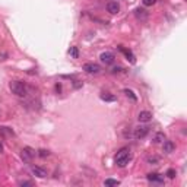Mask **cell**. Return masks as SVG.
Here are the masks:
<instances>
[{
  "instance_id": "cell-1",
  "label": "cell",
  "mask_w": 187,
  "mask_h": 187,
  "mask_svg": "<svg viewBox=\"0 0 187 187\" xmlns=\"http://www.w3.org/2000/svg\"><path fill=\"white\" fill-rule=\"evenodd\" d=\"M130 158H132L130 151H129L127 148H123L120 152H117V155H115V165H119V167L123 168V167H126L129 164Z\"/></svg>"
},
{
  "instance_id": "cell-2",
  "label": "cell",
  "mask_w": 187,
  "mask_h": 187,
  "mask_svg": "<svg viewBox=\"0 0 187 187\" xmlns=\"http://www.w3.org/2000/svg\"><path fill=\"white\" fill-rule=\"evenodd\" d=\"M9 88H10V91H12L15 95H18V97H25L26 94H28V86H26L24 82H21V81L10 82Z\"/></svg>"
},
{
  "instance_id": "cell-3",
  "label": "cell",
  "mask_w": 187,
  "mask_h": 187,
  "mask_svg": "<svg viewBox=\"0 0 187 187\" xmlns=\"http://www.w3.org/2000/svg\"><path fill=\"white\" fill-rule=\"evenodd\" d=\"M149 130H151L149 126H139V127L133 129V137H135V139H143L149 133Z\"/></svg>"
},
{
  "instance_id": "cell-4",
  "label": "cell",
  "mask_w": 187,
  "mask_h": 187,
  "mask_svg": "<svg viewBox=\"0 0 187 187\" xmlns=\"http://www.w3.org/2000/svg\"><path fill=\"white\" fill-rule=\"evenodd\" d=\"M35 151L32 148H29V146H25V148L22 149V152H21V157H22V159L25 162H31L32 161V158L35 157Z\"/></svg>"
},
{
  "instance_id": "cell-5",
  "label": "cell",
  "mask_w": 187,
  "mask_h": 187,
  "mask_svg": "<svg viewBox=\"0 0 187 187\" xmlns=\"http://www.w3.org/2000/svg\"><path fill=\"white\" fill-rule=\"evenodd\" d=\"M83 70L89 75H98L101 72V66L97 63H85L83 64Z\"/></svg>"
},
{
  "instance_id": "cell-6",
  "label": "cell",
  "mask_w": 187,
  "mask_h": 187,
  "mask_svg": "<svg viewBox=\"0 0 187 187\" xmlns=\"http://www.w3.org/2000/svg\"><path fill=\"white\" fill-rule=\"evenodd\" d=\"M107 12L111 13V15H117L120 12V4L119 2H114V0H110L107 3Z\"/></svg>"
},
{
  "instance_id": "cell-7",
  "label": "cell",
  "mask_w": 187,
  "mask_h": 187,
  "mask_svg": "<svg viewBox=\"0 0 187 187\" xmlns=\"http://www.w3.org/2000/svg\"><path fill=\"white\" fill-rule=\"evenodd\" d=\"M99 59H101L102 63H105V64H113L114 63V54L113 53H110V51H105V53H102L101 56H99Z\"/></svg>"
},
{
  "instance_id": "cell-8",
  "label": "cell",
  "mask_w": 187,
  "mask_h": 187,
  "mask_svg": "<svg viewBox=\"0 0 187 187\" xmlns=\"http://www.w3.org/2000/svg\"><path fill=\"white\" fill-rule=\"evenodd\" d=\"M146 179H148L151 183H158V184L164 183V175L158 174V173H151V174L146 175Z\"/></svg>"
},
{
  "instance_id": "cell-9",
  "label": "cell",
  "mask_w": 187,
  "mask_h": 187,
  "mask_svg": "<svg viewBox=\"0 0 187 187\" xmlns=\"http://www.w3.org/2000/svg\"><path fill=\"white\" fill-rule=\"evenodd\" d=\"M137 120H139L140 123H149L152 120V114L149 111H140L139 115H137Z\"/></svg>"
},
{
  "instance_id": "cell-10",
  "label": "cell",
  "mask_w": 187,
  "mask_h": 187,
  "mask_svg": "<svg viewBox=\"0 0 187 187\" xmlns=\"http://www.w3.org/2000/svg\"><path fill=\"white\" fill-rule=\"evenodd\" d=\"M119 50L121 51V53H123V54L126 56V57H127V60L130 61V63H135V61H136V57H135V54H133V53H132L130 50H127V48H124L123 45H120V47H119Z\"/></svg>"
},
{
  "instance_id": "cell-11",
  "label": "cell",
  "mask_w": 187,
  "mask_h": 187,
  "mask_svg": "<svg viewBox=\"0 0 187 187\" xmlns=\"http://www.w3.org/2000/svg\"><path fill=\"white\" fill-rule=\"evenodd\" d=\"M31 171H32V174L40 177V179H45L47 177V171L44 170V168H41V167H32Z\"/></svg>"
},
{
  "instance_id": "cell-12",
  "label": "cell",
  "mask_w": 187,
  "mask_h": 187,
  "mask_svg": "<svg viewBox=\"0 0 187 187\" xmlns=\"http://www.w3.org/2000/svg\"><path fill=\"white\" fill-rule=\"evenodd\" d=\"M162 143H164V145H162V148H164V152H165V153H171L175 149V145L173 143L171 140H164Z\"/></svg>"
},
{
  "instance_id": "cell-13",
  "label": "cell",
  "mask_w": 187,
  "mask_h": 187,
  "mask_svg": "<svg viewBox=\"0 0 187 187\" xmlns=\"http://www.w3.org/2000/svg\"><path fill=\"white\" fill-rule=\"evenodd\" d=\"M135 15H136V18L140 19V21H146V19H148V12H146L145 9L137 8L136 10H135Z\"/></svg>"
},
{
  "instance_id": "cell-14",
  "label": "cell",
  "mask_w": 187,
  "mask_h": 187,
  "mask_svg": "<svg viewBox=\"0 0 187 187\" xmlns=\"http://www.w3.org/2000/svg\"><path fill=\"white\" fill-rule=\"evenodd\" d=\"M99 98H101L102 101H105V102H114L115 99H117V97L113 95V94H101Z\"/></svg>"
},
{
  "instance_id": "cell-15",
  "label": "cell",
  "mask_w": 187,
  "mask_h": 187,
  "mask_svg": "<svg viewBox=\"0 0 187 187\" xmlns=\"http://www.w3.org/2000/svg\"><path fill=\"white\" fill-rule=\"evenodd\" d=\"M165 140V135L162 132H158L155 133V136H153V143H162Z\"/></svg>"
},
{
  "instance_id": "cell-16",
  "label": "cell",
  "mask_w": 187,
  "mask_h": 187,
  "mask_svg": "<svg viewBox=\"0 0 187 187\" xmlns=\"http://www.w3.org/2000/svg\"><path fill=\"white\" fill-rule=\"evenodd\" d=\"M123 92L126 94V97H127V98H130V99H132L133 102H136V101H137V97H136V95H135V92H133L132 89H124Z\"/></svg>"
},
{
  "instance_id": "cell-17",
  "label": "cell",
  "mask_w": 187,
  "mask_h": 187,
  "mask_svg": "<svg viewBox=\"0 0 187 187\" xmlns=\"http://www.w3.org/2000/svg\"><path fill=\"white\" fill-rule=\"evenodd\" d=\"M0 133L4 136H13V130L9 127H0Z\"/></svg>"
},
{
  "instance_id": "cell-18",
  "label": "cell",
  "mask_w": 187,
  "mask_h": 187,
  "mask_svg": "<svg viewBox=\"0 0 187 187\" xmlns=\"http://www.w3.org/2000/svg\"><path fill=\"white\" fill-rule=\"evenodd\" d=\"M69 54L72 56L73 59H77V57H79V50H77V47H70V50H69Z\"/></svg>"
},
{
  "instance_id": "cell-19",
  "label": "cell",
  "mask_w": 187,
  "mask_h": 187,
  "mask_svg": "<svg viewBox=\"0 0 187 187\" xmlns=\"http://www.w3.org/2000/svg\"><path fill=\"white\" fill-rule=\"evenodd\" d=\"M104 184H105V186H119V184H120V181H119V180L107 179L105 181H104Z\"/></svg>"
},
{
  "instance_id": "cell-20",
  "label": "cell",
  "mask_w": 187,
  "mask_h": 187,
  "mask_svg": "<svg viewBox=\"0 0 187 187\" xmlns=\"http://www.w3.org/2000/svg\"><path fill=\"white\" fill-rule=\"evenodd\" d=\"M48 155H50V151H45V149H40L38 151V157H41V158H45Z\"/></svg>"
},
{
  "instance_id": "cell-21",
  "label": "cell",
  "mask_w": 187,
  "mask_h": 187,
  "mask_svg": "<svg viewBox=\"0 0 187 187\" xmlns=\"http://www.w3.org/2000/svg\"><path fill=\"white\" fill-rule=\"evenodd\" d=\"M175 175H177V173H175V170H173V168H170V170L167 171V177H168V179H174Z\"/></svg>"
},
{
  "instance_id": "cell-22",
  "label": "cell",
  "mask_w": 187,
  "mask_h": 187,
  "mask_svg": "<svg viewBox=\"0 0 187 187\" xmlns=\"http://www.w3.org/2000/svg\"><path fill=\"white\" fill-rule=\"evenodd\" d=\"M148 162H149V164H157V162H159V158H158V157H149Z\"/></svg>"
},
{
  "instance_id": "cell-23",
  "label": "cell",
  "mask_w": 187,
  "mask_h": 187,
  "mask_svg": "<svg viewBox=\"0 0 187 187\" xmlns=\"http://www.w3.org/2000/svg\"><path fill=\"white\" fill-rule=\"evenodd\" d=\"M145 6H152V4L157 3V0H142Z\"/></svg>"
},
{
  "instance_id": "cell-24",
  "label": "cell",
  "mask_w": 187,
  "mask_h": 187,
  "mask_svg": "<svg viewBox=\"0 0 187 187\" xmlns=\"http://www.w3.org/2000/svg\"><path fill=\"white\" fill-rule=\"evenodd\" d=\"M123 136L126 137V139H129V137H133V132H132V130H124Z\"/></svg>"
},
{
  "instance_id": "cell-25",
  "label": "cell",
  "mask_w": 187,
  "mask_h": 187,
  "mask_svg": "<svg viewBox=\"0 0 187 187\" xmlns=\"http://www.w3.org/2000/svg\"><path fill=\"white\" fill-rule=\"evenodd\" d=\"M21 186H32V181H21Z\"/></svg>"
},
{
  "instance_id": "cell-26",
  "label": "cell",
  "mask_w": 187,
  "mask_h": 187,
  "mask_svg": "<svg viewBox=\"0 0 187 187\" xmlns=\"http://www.w3.org/2000/svg\"><path fill=\"white\" fill-rule=\"evenodd\" d=\"M56 91H57V92L61 91V85H60V83H56Z\"/></svg>"
},
{
  "instance_id": "cell-27",
  "label": "cell",
  "mask_w": 187,
  "mask_h": 187,
  "mask_svg": "<svg viewBox=\"0 0 187 187\" xmlns=\"http://www.w3.org/2000/svg\"><path fill=\"white\" fill-rule=\"evenodd\" d=\"M2 152H3V145L0 143V153H2Z\"/></svg>"
}]
</instances>
